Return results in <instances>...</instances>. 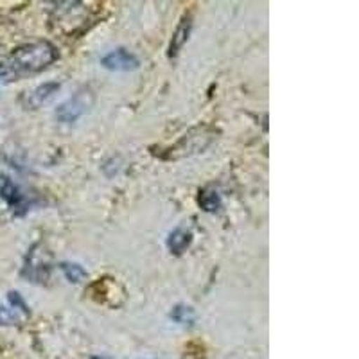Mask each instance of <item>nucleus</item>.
Here are the masks:
<instances>
[{
    "label": "nucleus",
    "instance_id": "nucleus-1",
    "mask_svg": "<svg viewBox=\"0 0 359 359\" xmlns=\"http://www.w3.org/2000/svg\"><path fill=\"white\" fill-rule=\"evenodd\" d=\"M57 53L49 41H33L17 47L6 60L0 62V81H13L41 72L56 62Z\"/></svg>",
    "mask_w": 359,
    "mask_h": 359
},
{
    "label": "nucleus",
    "instance_id": "nucleus-2",
    "mask_svg": "<svg viewBox=\"0 0 359 359\" xmlns=\"http://www.w3.org/2000/svg\"><path fill=\"white\" fill-rule=\"evenodd\" d=\"M214 137H216V131L210 130V128H192L189 133H185L184 137L175 144V146L169 147L168 153L163 155V158H184V156L201 153L203 149H207V147L210 146Z\"/></svg>",
    "mask_w": 359,
    "mask_h": 359
},
{
    "label": "nucleus",
    "instance_id": "nucleus-3",
    "mask_svg": "<svg viewBox=\"0 0 359 359\" xmlns=\"http://www.w3.org/2000/svg\"><path fill=\"white\" fill-rule=\"evenodd\" d=\"M94 92L90 88H81L78 90L76 94L70 99H67L65 102H62L60 107L56 108V118L60 123H76L78 118H81L83 115L88 114L90 108L94 107Z\"/></svg>",
    "mask_w": 359,
    "mask_h": 359
},
{
    "label": "nucleus",
    "instance_id": "nucleus-4",
    "mask_svg": "<svg viewBox=\"0 0 359 359\" xmlns=\"http://www.w3.org/2000/svg\"><path fill=\"white\" fill-rule=\"evenodd\" d=\"M29 318V309L18 293H9L8 304L0 306V325H22Z\"/></svg>",
    "mask_w": 359,
    "mask_h": 359
},
{
    "label": "nucleus",
    "instance_id": "nucleus-5",
    "mask_svg": "<svg viewBox=\"0 0 359 359\" xmlns=\"http://www.w3.org/2000/svg\"><path fill=\"white\" fill-rule=\"evenodd\" d=\"M60 90V83H43V85H38L36 88L29 90L20 97V104L25 108V110H38L43 104L50 101L54 95L57 94Z\"/></svg>",
    "mask_w": 359,
    "mask_h": 359
},
{
    "label": "nucleus",
    "instance_id": "nucleus-6",
    "mask_svg": "<svg viewBox=\"0 0 359 359\" xmlns=\"http://www.w3.org/2000/svg\"><path fill=\"white\" fill-rule=\"evenodd\" d=\"M0 196L15 214H24L27 210V200L20 187L6 175H0Z\"/></svg>",
    "mask_w": 359,
    "mask_h": 359
},
{
    "label": "nucleus",
    "instance_id": "nucleus-7",
    "mask_svg": "<svg viewBox=\"0 0 359 359\" xmlns=\"http://www.w3.org/2000/svg\"><path fill=\"white\" fill-rule=\"evenodd\" d=\"M101 63L110 70H123V72H128V70H135L139 67V57L126 49H117L111 50L110 54L102 57Z\"/></svg>",
    "mask_w": 359,
    "mask_h": 359
},
{
    "label": "nucleus",
    "instance_id": "nucleus-8",
    "mask_svg": "<svg viewBox=\"0 0 359 359\" xmlns=\"http://www.w3.org/2000/svg\"><path fill=\"white\" fill-rule=\"evenodd\" d=\"M191 29H192V18H191V15H185V17L182 18V22L178 24V27H176L175 34H172L171 45H169V56L171 57L176 56V54L182 50V47L185 45V41L189 40Z\"/></svg>",
    "mask_w": 359,
    "mask_h": 359
},
{
    "label": "nucleus",
    "instance_id": "nucleus-9",
    "mask_svg": "<svg viewBox=\"0 0 359 359\" xmlns=\"http://www.w3.org/2000/svg\"><path fill=\"white\" fill-rule=\"evenodd\" d=\"M41 264L49 266V262L45 261L43 255H41V252H38V246H34L27 257V264H25V275L31 278H34V280L47 278V268H41Z\"/></svg>",
    "mask_w": 359,
    "mask_h": 359
},
{
    "label": "nucleus",
    "instance_id": "nucleus-10",
    "mask_svg": "<svg viewBox=\"0 0 359 359\" xmlns=\"http://www.w3.org/2000/svg\"><path fill=\"white\" fill-rule=\"evenodd\" d=\"M191 243H192L191 230L184 229V226H178L176 230H172L168 237V248L171 250V253H175V255H182V253L189 248Z\"/></svg>",
    "mask_w": 359,
    "mask_h": 359
},
{
    "label": "nucleus",
    "instance_id": "nucleus-11",
    "mask_svg": "<svg viewBox=\"0 0 359 359\" xmlns=\"http://www.w3.org/2000/svg\"><path fill=\"white\" fill-rule=\"evenodd\" d=\"M200 205L207 212H216L217 208L221 207V198L217 194V191H214V189H203L200 192Z\"/></svg>",
    "mask_w": 359,
    "mask_h": 359
},
{
    "label": "nucleus",
    "instance_id": "nucleus-12",
    "mask_svg": "<svg viewBox=\"0 0 359 359\" xmlns=\"http://www.w3.org/2000/svg\"><path fill=\"white\" fill-rule=\"evenodd\" d=\"M63 273H65L67 280L78 284V282H83L86 278V271L79 264H70V262H63L62 264Z\"/></svg>",
    "mask_w": 359,
    "mask_h": 359
},
{
    "label": "nucleus",
    "instance_id": "nucleus-13",
    "mask_svg": "<svg viewBox=\"0 0 359 359\" xmlns=\"http://www.w3.org/2000/svg\"><path fill=\"white\" fill-rule=\"evenodd\" d=\"M172 318H175L178 323H182V325H191L196 316H194V311H192L191 307L176 306L175 311H172Z\"/></svg>",
    "mask_w": 359,
    "mask_h": 359
}]
</instances>
